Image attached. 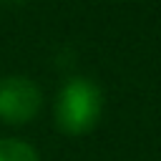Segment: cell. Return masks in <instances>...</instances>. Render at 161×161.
I'll use <instances>...</instances> for the list:
<instances>
[{
	"instance_id": "1",
	"label": "cell",
	"mask_w": 161,
	"mask_h": 161,
	"mask_svg": "<svg viewBox=\"0 0 161 161\" xmlns=\"http://www.w3.org/2000/svg\"><path fill=\"white\" fill-rule=\"evenodd\" d=\"M103 113V91L96 80L86 75L68 78L53 103V118L60 133L65 136H86L91 133Z\"/></svg>"
},
{
	"instance_id": "2",
	"label": "cell",
	"mask_w": 161,
	"mask_h": 161,
	"mask_svg": "<svg viewBox=\"0 0 161 161\" xmlns=\"http://www.w3.org/2000/svg\"><path fill=\"white\" fill-rule=\"evenodd\" d=\"M43 108V91L28 75L0 78V121L8 126H23L33 121Z\"/></svg>"
},
{
	"instance_id": "3",
	"label": "cell",
	"mask_w": 161,
	"mask_h": 161,
	"mask_svg": "<svg viewBox=\"0 0 161 161\" xmlns=\"http://www.w3.org/2000/svg\"><path fill=\"white\" fill-rule=\"evenodd\" d=\"M0 161H40L33 143L23 138H0Z\"/></svg>"
}]
</instances>
